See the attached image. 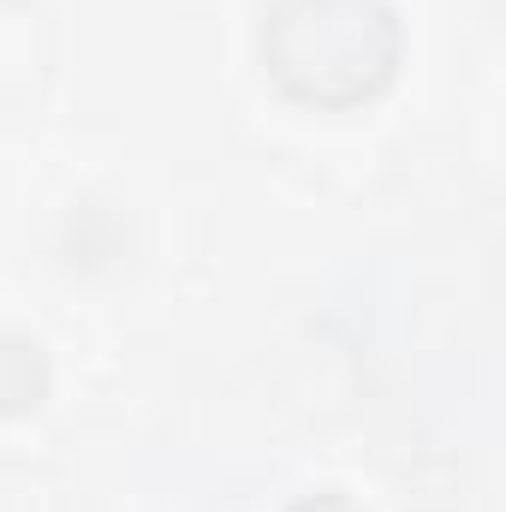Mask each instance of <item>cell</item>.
<instances>
[{
  "mask_svg": "<svg viewBox=\"0 0 506 512\" xmlns=\"http://www.w3.org/2000/svg\"><path fill=\"white\" fill-rule=\"evenodd\" d=\"M274 72L316 102L370 90L393 60V24L376 0H280L268 24Z\"/></svg>",
  "mask_w": 506,
  "mask_h": 512,
  "instance_id": "obj_1",
  "label": "cell"
}]
</instances>
